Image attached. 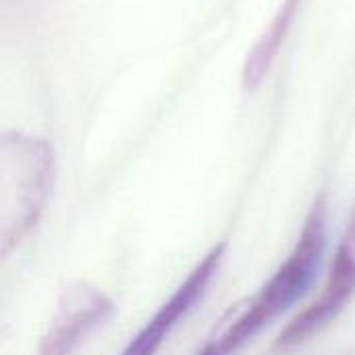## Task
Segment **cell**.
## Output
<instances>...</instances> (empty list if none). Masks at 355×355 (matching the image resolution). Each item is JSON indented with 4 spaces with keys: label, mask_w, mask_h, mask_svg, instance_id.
Instances as JSON below:
<instances>
[{
    "label": "cell",
    "mask_w": 355,
    "mask_h": 355,
    "mask_svg": "<svg viewBox=\"0 0 355 355\" xmlns=\"http://www.w3.org/2000/svg\"><path fill=\"white\" fill-rule=\"evenodd\" d=\"M225 256V243L212 248L196 268L185 277V281L175 289V293L158 308V312L141 327V331L127 343L121 355H156L162 343L175 331V327L187 316L196 302L206 293L210 281L218 272Z\"/></svg>",
    "instance_id": "obj_5"
},
{
    "label": "cell",
    "mask_w": 355,
    "mask_h": 355,
    "mask_svg": "<svg viewBox=\"0 0 355 355\" xmlns=\"http://www.w3.org/2000/svg\"><path fill=\"white\" fill-rule=\"evenodd\" d=\"M302 0H283L279 12L270 21V25L264 29L262 37L256 42L254 50L250 52L245 67H243V87L245 89H256L266 73L270 71L275 58L279 56V50L295 21L297 8Z\"/></svg>",
    "instance_id": "obj_6"
},
{
    "label": "cell",
    "mask_w": 355,
    "mask_h": 355,
    "mask_svg": "<svg viewBox=\"0 0 355 355\" xmlns=\"http://www.w3.org/2000/svg\"><path fill=\"white\" fill-rule=\"evenodd\" d=\"M327 245V202L320 198L310 210L297 243L275 275L248 302L241 314L196 355H233L262 329L287 312L312 285Z\"/></svg>",
    "instance_id": "obj_1"
},
{
    "label": "cell",
    "mask_w": 355,
    "mask_h": 355,
    "mask_svg": "<svg viewBox=\"0 0 355 355\" xmlns=\"http://www.w3.org/2000/svg\"><path fill=\"white\" fill-rule=\"evenodd\" d=\"M112 302L87 283L69 285L42 335L40 355H71L100 324L112 316Z\"/></svg>",
    "instance_id": "obj_3"
},
{
    "label": "cell",
    "mask_w": 355,
    "mask_h": 355,
    "mask_svg": "<svg viewBox=\"0 0 355 355\" xmlns=\"http://www.w3.org/2000/svg\"><path fill=\"white\" fill-rule=\"evenodd\" d=\"M355 295V204L347 227L341 235V241L337 245L329 279L324 283V289L320 297L302 312L281 335L279 345L291 347L327 327L333 318L341 314V310L347 306V302Z\"/></svg>",
    "instance_id": "obj_4"
},
{
    "label": "cell",
    "mask_w": 355,
    "mask_h": 355,
    "mask_svg": "<svg viewBox=\"0 0 355 355\" xmlns=\"http://www.w3.org/2000/svg\"><path fill=\"white\" fill-rule=\"evenodd\" d=\"M54 156L48 141L10 131L0 139V250L8 256L35 229L50 187Z\"/></svg>",
    "instance_id": "obj_2"
}]
</instances>
